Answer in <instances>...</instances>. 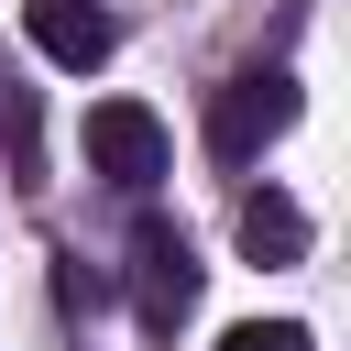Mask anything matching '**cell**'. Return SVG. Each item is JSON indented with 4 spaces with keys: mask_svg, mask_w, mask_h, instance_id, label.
<instances>
[{
    "mask_svg": "<svg viewBox=\"0 0 351 351\" xmlns=\"http://www.w3.org/2000/svg\"><path fill=\"white\" fill-rule=\"evenodd\" d=\"M132 318H143L154 340H176V329L197 318V241H186L176 219H143V230H132Z\"/></svg>",
    "mask_w": 351,
    "mask_h": 351,
    "instance_id": "cell-2",
    "label": "cell"
},
{
    "mask_svg": "<svg viewBox=\"0 0 351 351\" xmlns=\"http://www.w3.org/2000/svg\"><path fill=\"white\" fill-rule=\"evenodd\" d=\"M88 165L110 176V186H165V121L143 110V99H99L88 110Z\"/></svg>",
    "mask_w": 351,
    "mask_h": 351,
    "instance_id": "cell-3",
    "label": "cell"
},
{
    "mask_svg": "<svg viewBox=\"0 0 351 351\" xmlns=\"http://www.w3.org/2000/svg\"><path fill=\"white\" fill-rule=\"evenodd\" d=\"M0 165L33 186V77H22V55H0Z\"/></svg>",
    "mask_w": 351,
    "mask_h": 351,
    "instance_id": "cell-6",
    "label": "cell"
},
{
    "mask_svg": "<svg viewBox=\"0 0 351 351\" xmlns=\"http://www.w3.org/2000/svg\"><path fill=\"white\" fill-rule=\"evenodd\" d=\"M241 252H252V263H296V252H307V208L274 197V186L241 197Z\"/></svg>",
    "mask_w": 351,
    "mask_h": 351,
    "instance_id": "cell-5",
    "label": "cell"
},
{
    "mask_svg": "<svg viewBox=\"0 0 351 351\" xmlns=\"http://www.w3.org/2000/svg\"><path fill=\"white\" fill-rule=\"evenodd\" d=\"M219 351H318L296 318H241V329H219Z\"/></svg>",
    "mask_w": 351,
    "mask_h": 351,
    "instance_id": "cell-7",
    "label": "cell"
},
{
    "mask_svg": "<svg viewBox=\"0 0 351 351\" xmlns=\"http://www.w3.org/2000/svg\"><path fill=\"white\" fill-rule=\"evenodd\" d=\"M22 22H33V44H44L55 66H77V77H88V66H110V44H121V22H110L99 0H33Z\"/></svg>",
    "mask_w": 351,
    "mask_h": 351,
    "instance_id": "cell-4",
    "label": "cell"
},
{
    "mask_svg": "<svg viewBox=\"0 0 351 351\" xmlns=\"http://www.w3.org/2000/svg\"><path fill=\"white\" fill-rule=\"evenodd\" d=\"M296 132V77L285 66H241L219 99H208V154L219 165H252L263 143H285Z\"/></svg>",
    "mask_w": 351,
    "mask_h": 351,
    "instance_id": "cell-1",
    "label": "cell"
}]
</instances>
